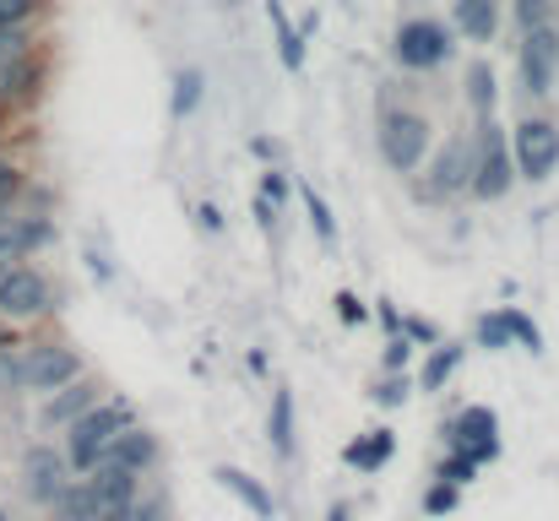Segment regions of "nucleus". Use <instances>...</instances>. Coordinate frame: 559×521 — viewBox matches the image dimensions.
Instances as JSON below:
<instances>
[{
  "label": "nucleus",
  "instance_id": "obj_27",
  "mask_svg": "<svg viewBox=\"0 0 559 521\" xmlns=\"http://www.w3.org/2000/svg\"><path fill=\"white\" fill-rule=\"evenodd\" d=\"M506 321H511V338H516V343L527 347V353H538V347H544V338H538V327H533V321H527L522 310H506Z\"/></svg>",
  "mask_w": 559,
  "mask_h": 521
},
{
  "label": "nucleus",
  "instance_id": "obj_43",
  "mask_svg": "<svg viewBox=\"0 0 559 521\" xmlns=\"http://www.w3.org/2000/svg\"><path fill=\"white\" fill-rule=\"evenodd\" d=\"M0 521H5V511H0Z\"/></svg>",
  "mask_w": 559,
  "mask_h": 521
},
{
  "label": "nucleus",
  "instance_id": "obj_21",
  "mask_svg": "<svg viewBox=\"0 0 559 521\" xmlns=\"http://www.w3.org/2000/svg\"><path fill=\"white\" fill-rule=\"evenodd\" d=\"M272 446H277V457L294 451V396L288 391H277V402H272Z\"/></svg>",
  "mask_w": 559,
  "mask_h": 521
},
{
  "label": "nucleus",
  "instance_id": "obj_22",
  "mask_svg": "<svg viewBox=\"0 0 559 521\" xmlns=\"http://www.w3.org/2000/svg\"><path fill=\"white\" fill-rule=\"evenodd\" d=\"M87 407H93V391H87V386H76V391H66V396H55L44 418H49V424H71V418H82Z\"/></svg>",
  "mask_w": 559,
  "mask_h": 521
},
{
  "label": "nucleus",
  "instance_id": "obj_28",
  "mask_svg": "<svg viewBox=\"0 0 559 521\" xmlns=\"http://www.w3.org/2000/svg\"><path fill=\"white\" fill-rule=\"evenodd\" d=\"M555 16V0H516V22L522 27H544Z\"/></svg>",
  "mask_w": 559,
  "mask_h": 521
},
{
  "label": "nucleus",
  "instance_id": "obj_1",
  "mask_svg": "<svg viewBox=\"0 0 559 521\" xmlns=\"http://www.w3.org/2000/svg\"><path fill=\"white\" fill-rule=\"evenodd\" d=\"M126 429V407H87L82 418H71V467L76 473H87L104 451H109V440Z\"/></svg>",
  "mask_w": 559,
  "mask_h": 521
},
{
  "label": "nucleus",
  "instance_id": "obj_42",
  "mask_svg": "<svg viewBox=\"0 0 559 521\" xmlns=\"http://www.w3.org/2000/svg\"><path fill=\"white\" fill-rule=\"evenodd\" d=\"M0 347H5V327H0Z\"/></svg>",
  "mask_w": 559,
  "mask_h": 521
},
{
  "label": "nucleus",
  "instance_id": "obj_32",
  "mask_svg": "<svg viewBox=\"0 0 559 521\" xmlns=\"http://www.w3.org/2000/svg\"><path fill=\"white\" fill-rule=\"evenodd\" d=\"M451 506H456V484H445V478H440V489H429V500H424V511H435V517H445Z\"/></svg>",
  "mask_w": 559,
  "mask_h": 521
},
{
  "label": "nucleus",
  "instance_id": "obj_26",
  "mask_svg": "<svg viewBox=\"0 0 559 521\" xmlns=\"http://www.w3.org/2000/svg\"><path fill=\"white\" fill-rule=\"evenodd\" d=\"M195 98H201V71H180V82H175V115H190Z\"/></svg>",
  "mask_w": 559,
  "mask_h": 521
},
{
  "label": "nucleus",
  "instance_id": "obj_18",
  "mask_svg": "<svg viewBox=\"0 0 559 521\" xmlns=\"http://www.w3.org/2000/svg\"><path fill=\"white\" fill-rule=\"evenodd\" d=\"M217 484H223V489H234V495H239V500H245V506H250L261 521L272 517V495H266L255 478H245L239 467H217Z\"/></svg>",
  "mask_w": 559,
  "mask_h": 521
},
{
  "label": "nucleus",
  "instance_id": "obj_16",
  "mask_svg": "<svg viewBox=\"0 0 559 521\" xmlns=\"http://www.w3.org/2000/svg\"><path fill=\"white\" fill-rule=\"evenodd\" d=\"M391 451H396L391 429H374V435H365V440H354V446H348V467L374 473V467H385V462H391Z\"/></svg>",
  "mask_w": 559,
  "mask_h": 521
},
{
  "label": "nucleus",
  "instance_id": "obj_36",
  "mask_svg": "<svg viewBox=\"0 0 559 521\" xmlns=\"http://www.w3.org/2000/svg\"><path fill=\"white\" fill-rule=\"evenodd\" d=\"M402 332H407V343H435V338H440V332H435V327H429L424 316H413V321H407Z\"/></svg>",
  "mask_w": 559,
  "mask_h": 521
},
{
  "label": "nucleus",
  "instance_id": "obj_10",
  "mask_svg": "<svg viewBox=\"0 0 559 521\" xmlns=\"http://www.w3.org/2000/svg\"><path fill=\"white\" fill-rule=\"evenodd\" d=\"M60 489H66V457H55L49 446H38V451L27 457V495L49 506Z\"/></svg>",
  "mask_w": 559,
  "mask_h": 521
},
{
  "label": "nucleus",
  "instance_id": "obj_3",
  "mask_svg": "<svg viewBox=\"0 0 559 521\" xmlns=\"http://www.w3.org/2000/svg\"><path fill=\"white\" fill-rule=\"evenodd\" d=\"M380 153L391 169H413L429 153V126L418 115H385L380 120Z\"/></svg>",
  "mask_w": 559,
  "mask_h": 521
},
{
  "label": "nucleus",
  "instance_id": "obj_20",
  "mask_svg": "<svg viewBox=\"0 0 559 521\" xmlns=\"http://www.w3.org/2000/svg\"><path fill=\"white\" fill-rule=\"evenodd\" d=\"M272 27H277V55H283V66H288V71H299V66H305V38L288 27V16H283V5H277V0H272Z\"/></svg>",
  "mask_w": 559,
  "mask_h": 521
},
{
  "label": "nucleus",
  "instance_id": "obj_39",
  "mask_svg": "<svg viewBox=\"0 0 559 521\" xmlns=\"http://www.w3.org/2000/svg\"><path fill=\"white\" fill-rule=\"evenodd\" d=\"M407 338H391V347H385V364H391V369H402V358H407Z\"/></svg>",
  "mask_w": 559,
  "mask_h": 521
},
{
  "label": "nucleus",
  "instance_id": "obj_8",
  "mask_svg": "<svg viewBox=\"0 0 559 521\" xmlns=\"http://www.w3.org/2000/svg\"><path fill=\"white\" fill-rule=\"evenodd\" d=\"M44 305H49V288H44L38 272H27V267L0 272V310L5 316H38Z\"/></svg>",
  "mask_w": 559,
  "mask_h": 521
},
{
  "label": "nucleus",
  "instance_id": "obj_19",
  "mask_svg": "<svg viewBox=\"0 0 559 521\" xmlns=\"http://www.w3.org/2000/svg\"><path fill=\"white\" fill-rule=\"evenodd\" d=\"M44 239H49V223H11V217H0V256H22V250H33Z\"/></svg>",
  "mask_w": 559,
  "mask_h": 521
},
{
  "label": "nucleus",
  "instance_id": "obj_6",
  "mask_svg": "<svg viewBox=\"0 0 559 521\" xmlns=\"http://www.w3.org/2000/svg\"><path fill=\"white\" fill-rule=\"evenodd\" d=\"M555 164H559V131L549 120H527L516 131V169L527 179H544V174H555Z\"/></svg>",
  "mask_w": 559,
  "mask_h": 521
},
{
  "label": "nucleus",
  "instance_id": "obj_5",
  "mask_svg": "<svg viewBox=\"0 0 559 521\" xmlns=\"http://www.w3.org/2000/svg\"><path fill=\"white\" fill-rule=\"evenodd\" d=\"M473 190L484 201L506 196L511 190V153H506V137L495 126H484V142H478V164H473Z\"/></svg>",
  "mask_w": 559,
  "mask_h": 521
},
{
  "label": "nucleus",
  "instance_id": "obj_4",
  "mask_svg": "<svg viewBox=\"0 0 559 521\" xmlns=\"http://www.w3.org/2000/svg\"><path fill=\"white\" fill-rule=\"evenodd\" d=\"M555 76H559V33L544 22V27H527V44H522V82L527 93H555Z\"/></svg>",
  "mask_w": 559,
  "mask_h": 521
},
{
  "label": "nucleus",
  "instance_id": "obj_14",
  "mask_svg": "<svg viewBox=\"0 0 559 521\" xmlns=\"http://www.w3.org/2000/svg\"><path fill=\"white\" fill-rule=\"evenodd\" d=\"M467 174H473V153H467V142L445 147V153H440V164H435V179H429V196H445V190H456Z\"/></svg>",
  "mask_w": 559,
  "mask_h": 521
},
{
  "label": "nucleus",
  "instance_id": "obj_23",
  "mask_svg": "<svg viewBox=\"0 0 559 521\" xmlns=\"http://www.w3.org/2000/svg\"><path fill=\"white\" fill-rule=\"evenodd\" d=\"M462 364V347H435L429 353V364H424V391H440L445 386V375Z\"/></svg>",
  "mask_w": 559,
  "mask_h": 521
},
{
  "label": "nucleus",
  "instance_id": "obj_38",
  "mask_svg": "<svg viewBox=\"0 0 559 521\" xmlns=\"http://www.w3.org/2000/svg\"><path fill=\"white\" fill-rule=\"evenodd\" d=\"M115 521H158L153 506H126V511H115Z\"/></svg>",
  "mask_w": 559,
  "mask_h": 521
},
{
  "label": "nucleus",
  "instance_id": "obj_41",
  "mask_svg": "<svg viewBox=\"0 0 559 521\" xmlns=\"http://www.w3.org/2000/svg\"><path fill=\"white\" fill-rule=\"evenodd\" d=\"M326 521H354V517H348V511H332V517H326Z\"/></svg>",
  "mask_w": 559,
  "mask_h": 521
},
{
  "label": "nucleus",
  "instance_id": "obj_15",
  "mask_svg": "<svg viewBox=\"0 0 559 521\" xmlns=\"http://www.w3.org/2000/svg\"><path fill=\"white\" fill-rule=\"evenodd\" d=\"M49 506H55V517L60 521H93L98 511H104V506H98V495H93V484H66Z\"/></svg>",
  "mask_w": 559,
  "mask_h": 521
},
{
  "label": "nucleus",
  "instance_id": "obj_17",
  "mask_svg": "<svg viewBox=\"0 0 559 521\" xmlns=\"http://www.w3.org/2000/svg\"><path fill=\"white\" fill-rule=\"evenodd\" d=\"M33 82H38V60L22 49L16 60H5L0 66V98H27L33 93Z\"/></svg>",
  "mask_w": 559,
  "mask_h": 521
},
{
  "label": "nucleus",
  "instance_id": "obj_7",
  "mask_svg": "<svg viewBox=\"0 0 559 521\" xmlns=\"http://www.w3.org/2000/svg\"><path fill=\"white\" fill-rule=\"evenodd\" d=\"M16 375H22L33 391H55V386L76 380V353H71V347H33Z\"/></svg>",
  "mask_w": 559,
  "mask_h": 521
},
{
  "label": "nucleus",
  "instance_id": "obj_24",
  "mask_svg": "<svg viewBox=\"0 0 559 521\" xmlns=\"http://www.w3.org/2000/svg\"><path fill=\"white\" fill-rule=\"evenodd\" d=\"M467 82H473V104H478V115L489 120V109H495V71H489V66H473Z\"/></svg>",
  "mask_w": 559,
  "mask_h": 521
},
{
  "label": "nucleus",
  "instance_id": "obj_30",
  "mask_svg": "<svg viewBox=\"0 0 559 521\" xmlns=\"http://www.w3.org/2000/svg\"><path fill=\"white\" fill-rule=\"evenodd\" d=\"M440 478H445V484H473V478H478V462H467V457L456 451V457L440 467Z\"/></svg>",
  "mask_w": 559,
  "mask_h": 521
},
{
  "label": "nucleus",
  "instance_id": "obj_40",
  "mask_svg": "<svg viewBox=\"0 0 559 521\" xmlns=\"http://www.w3.org/2000/svg\"><path fill=\"white\" fill-rule=\"evenodd\" d=\"M266 201H288V179L283 174H266Z\"/></svg>",
  "mask_w": 559,
  "mask_h": 521
},
{
  "label": "nucleus",
  "instance_id": "obj_13",
  "mask_svg": "<svg viewBox=\"0 0 559 521\" xmlns=\"http://www.w3.org/2000/svg\"><path fill=\"white\" fill-rule=\"evenodd\" d=\"M158 457V440L147 435V429H120L115 440H109V462H126V467H147Z\"/></svg>",
  "mask_w": 559,
  "mask_h": 521
},
{
  "label": "nucleus",
  "instance_id": "obj_2",
  "mask_svg": "<svg viewBox=\"0 0 559 521\" xmlns=\"http://www.w3.org/2000/svg\"><path fill=\"white\" fill-rule=\"evenodd\" d=\"M445 55H451V33H445L435 16L402 22V33H396V60H402L407 71H435Z\"/></svg>",
  "mask_w": 559,
  "mask_h": 521
},
{
  "label": "nucleus",
  "instance_id": "obj_35",
  "mask_svg": "<svg viewBox=\"0 0 559 521\" xmlns=\"http://www.w3.org/2000/svg\"><path fill=\"white\" fill-rule=\"evenodd\" d=\"M16 190H22V174L11 169V164H0V212L11 206V196H16Z\"/></svg>",
  "mask_w": 559,
  "mask_h": 521
},
{
  "label": "nucleus",
  "instance_id": "obj_37",
  "mask_svg": "<svg viewBox=\"0 0 559 521\" xmlns=\"http://www.w3.org/2000/svg\"><path fill=\"white\" fill-rule=\"evenodd\" d=\"M337 310H343V321H348V327H359V321H365V310H359V299H354V294H337Z\"/></svg>",
  "mask_w": 559,
  "mask_h": 521
},
{
  "label": "nucleus",
  "instance_id": "obj_12",
  "mask_svg": "<svg viewBox=\"0 0 559 521\" xmlns=\"http://www.w3.org/2000/svg\"><path fill=\"white\" fill-rule=\"evenodd\" d=\"M456 27L473 44H489L495 27H500V0H456Z\"/></svg>",
  "mask_w": 559,
  "mask_h": 521
},
{
  "label": "nucleus",
  "instance_id": "obj_9",
  "mask_svg": "<svg viewBox=\"0 0 559 521\" xmlns=\"http://www.w3.org/2000/svg\"><path fill=\"white\" fill-rule=\"evenodd\" d=\"M495 413L489 407H467L462 418H456V451L467 457V462H489L495 451H500V440H495Z\"/></svg>",
  "mask_w": 559,
  "mask_h": 521
},
{
  "label": "nucleus",
  "instance_id": "obj_31",
  "mask_svg": "<svg viewBox=\"0 0 559 521\" xmlns=\"http://www.w3.org/2000/svg\"><path fill=\"white\" fill-rule=\"evenodd\" d=\"M22 49H27V33H22V22H16V27H0V66H5V60H16Z\"/></svg>",
  "mask_w": 559,
  "mask_h": 521
},
{
  "label": "nucleus",
  "instance_id": "obj_29",
  "mask_svg": "<svg viewBox=\"0 0 559 521\" xmlns=\"http://www.w3.org/2000/svg\"><path fill=\"white\" fill-rule=\"evenodd\" d=\"M305 206H310V223H316V234H321V239H332V206H326L316 190H305Z\"/></svg>",
  "mask_w": 559,
  "mask_h": 521
},
{
  "label": "nucleus",
  "instance_id": "obj_34",
  "mask_svg": "<svg viewBox=\"0 0 559 521\" xmlns=\"http://www.w3.org/2000/svg\"><path fill=\"white\" fill-rule=\"evenodd\" d=\"M407 391H413V386H407V380H402V375H391V380H385V386H380V391H374V396H380V402H385V407H396V402H407Z\"/></svg>",
  "mask_w": 559,
  "mask_h": 521
},
{
  "label": "nucleus",
  "instance_id": "obj_11",
  "mask_svg": "<svg viewBox=\"0 0 559 521\" xmlns=\"http://www.w3.org/2000/svg\"><path fill=\"white\" fill-rule=\"evenodd\" d=\"M93 495H98V506H104V511H126V506L136 500V467L109 462V467L93 478Z\"/></svg>",
  "mask_w": 559,
  "mask_h": 521
},
{
  "label": "nucleus",
  "instance_id": "obj_25",
  "mask_svg": "<svg viewBox=\"0 0 559 521\" xmlns=\"http://www.w3.org/2000/svg\"><path fill=\"white\" fill-rule=\"evenodd\" d=\"M478 343H484V347H511V343H516V338H511V321H506V310L478 321Z\"/></svg>",
  "mask_w": 559,
  "mask_h": 521
},
{
  "label": "nucleus",
  "instance_id": "obj_33",
  "mask_svg": "<svg viewBox=\"0 0 559 521\" xmlns=\"http://www.w3.org/2000/svg\"><path fill=\"white\" fill-rule=\"evenodd\" d=\"M33 5H38V0H0V27L27 22V16H33Z\"/></svg>",
  "mask_w": 559,
  "mask_h": 521
}]
</instances>
